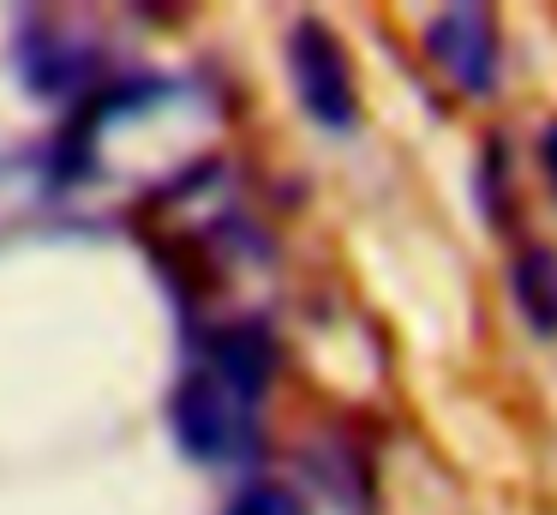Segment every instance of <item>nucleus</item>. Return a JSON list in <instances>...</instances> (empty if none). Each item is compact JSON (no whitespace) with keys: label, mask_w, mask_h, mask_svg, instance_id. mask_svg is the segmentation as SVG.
<instances>
[{"label":"nucleus","mask_w":557,"mask_h":515,"mask_svg":"<svg viewBox=\"0 0 557 515\" xmlns=\"http://www.w3.org/2000/svg\"><path fill=\"white\" fill-rule=\"evenodd\" d=\"M540 162H545V180H552V192H557V120L540 132Z\"/></svg>","instance_id":"nucleus-7"},{"label":"nucleus","mask_w":557,"mask_h":515,"mask_svg":"<svg viewBox=\"0 0 557 515\" xmlns=\"http://www.w3.org/2000/svg\"><path fill=\"white\" fill-rule=\"evenodd\" d=\"M18 72L37 96H78V84L90 78V48L73 42L42 7H30L18 24Z\"/></svg>","instance_id":"nucleus-4"},{"label":"nucleus","mask_w":557,"mask_h":515,"mask_svg":"<svg viewBox=\"0 0 557 515\" xmlns=\"http://www.w3.org/2000/svg\"><path fill=\"white\" fill-rule=\"evenodd\" d=\"M425 48L468 96H485L497 84V24L485 7H444L425 24Z\"/></svg>","instance_id":"nucleus-3"},{"label":"nucleus","mask_w":557,"mask_h":515,"mask_svg":"<svg viewBox=\"0 0 557 515\" xmlns=\"http://www.w3.org/2000/svg\"><path fill=\"white\" fill-rule=\"evenodd\" d=\"M288 72H294V90H300V108L330 132H348L360 120V96H354V72L342 42L324 30L318 19L294 24L288 36Z\"/></svg>","instance_id":"nucleus-2"},{"label":"nucleus","mask_w":557,"mask_h":515,"mask_svg":"<svg viewBox=\"0 0 557 515\" xmlns=\"http://www.w3.org/2000/svg\"><path fill=\"white\" fill-rule=\"evenodd\" d=\"M509 287H516V306L528 318L533 335H557V252L552 246H528L509 270Z\"/></svg>","instance_id":"nucleus-5"},{"label":"nucleus","mask_w":557,"mask_h":515,"mask_svg":"<svg viewBox=\"0 0 557 515\" xmlns=\"http://www.w3.org/2000/svg\"><path fill=\"white\" fill-rule=\"evenodd\" d=\"M228 515H306V503L294 498L288 486H246L240 498L228 503Z\"/></svg>","instance_id":"nucleus-6"},{"label":"nucleus","mask_w":557,"mask_h":515,"mask_svg":"<svg viewBox=\"0 0 557 515\" xmlns=\"http://www.w3.org/2000/svg\"><path fill=\"white\" fill-rule=\"evenodd\" d=\"M169 419H174V438H181V450L193 462L228 467V462H246L258 450V402L240 395L228 378H216L210 366L186 371L174 383Z\"/></svg>","instance_id":"nucleus-1"}]
</instances>
